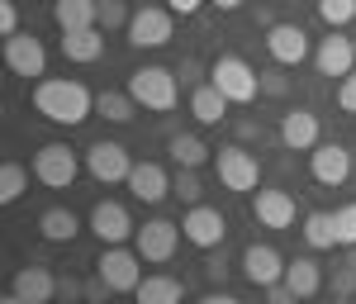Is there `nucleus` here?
Instances as JSON below:
<instances>
[{
	"mask_svg": "<svg viewBox=\"0 0 356 304\" xmlns=\"http://www.w3.org/2000/svg\"><path fill=\"white\" fill-rule=\"evenodd\" d=\"M33 110L43 114V119H53V124L76 129V124H86V119H90V110H95V95H90L81 81L48 77V81L33 86Z\"/></svg>",
	"mask_w": 356,
	"mask_h": 304,
	"instance_id": "nucleus-1",
	"label": "nucleus"
},
{
	"mask_svg": "<svg viewBox=\"0 0 356 304\" xmlns=\"http://www.w3.org/2000/svg\"><path fill=\"white\" fill-rule=\"evenodd\" d=\"M209 86L219 90L228 105H252L257 90H261V77L247 67L243 57H219V62L209 67Z\"/></svg>",
	"mask_w": 356,
	"mask_h": 304,
	"instance_id": "nucleus-2",
	"label": "nucleus"
},
{
	"mask_svg": "<svg viewBox=\"0 0 356 304\" xmlns=\"http://www.w3.org/2000/svg\"><path fill=\"white\" fill-rule=\"evenodd\" d=\"M129 95H134V105L143 110H176V100H181V90H176V77L166 72V67H138L134 77H129Z\"/></svg>",
	"mask_w": 356,
	"mask_h": 304,
	"instance_id": "nucleus-3",
	"label": "nucleus"
},
{
	"mask_svg": "<svg viewBox=\"0 0 356 304\" xmlns=\"http://www.w3.org/2000/svg\"><path fill=\"white\" fill-rule=\"evenodd\" d=\"M95 276L105 290H119V295H134L143 285V271H138V252H124V248H105L100 262H95Z\"/></svg>",
	"mask_w": 356,
	"mask_h": 304,
	"instance_id": "nucleus-4",
	"label": "nucleus"
},
{
	"mask_svg": "<svg viewBox=\"0 0 356 304\" xmlns=\"http://www.w3.org/2000/svg\"><path fill=\"white\" fill-rule=\"evenodd\" d=\"M181 238H186V233H181L176 223L147 219L134 233V252L143 257V262H171V257H176V248H181Z\"/></svg>",
	"mask_w": 356,
	"mask_h": 304,
	"instance_id": "nucleus-5",
	"label": "nucleus"
},
{
	"mask_svg": "<svg viewBox=\"0 0 356 304\" xmlns=\"http://www.w3.org/2000/svg\"><path fill=\"white\" fill-rule=\"evenodd\" d=\"M33 176L43 186H53V191H67L76 181V152L67 143H43L38 157H33Z\"/></svg>",
	"mask_w": 356,
	"mask_h": 304,
	"instance_id": "nucleus-6",
	"label": "nucleus"
},
{
	"mask_svg": "<svg viewBox=\"0 0 356 304\" xmlns=\"http://www.w3.org/2000/svg\"><path fill=\"white\" fill-rule=\"evenodd\" d=\"M181 233H186L191 248L209 252V248H219L223 238H228V219H223L219 209H209V205H195L191 214L181 219Z\"/></svg>",
	"mask_w": 356,
	"mask_h": 304,
	"instance_id": "nucleus-7",
	"label": "nucleus"
},
{
	"mask_svg": "<svg viewBox=\"0 0 356 304\" xmlns=\"http://www.w3.org/2000/svg\"><path fill=\"white\" fill-rule=\"evenodd\" d=\"M90 233L105 243V248H119L124 238H134L138 223L129 219V209L119 205V200H100L95 209H90Z\"/></svg>",
	"mask_w": 356,
	"mask_h": 304,
	"instance_id": "nucleus-8",
	"label": "nucleus"
},
{
	"mask_svg": "<svg viewBox=\"0 0 356 304\" xmlns=\"http://www.w3.org/2000/svg\"><path fill=\"white\" fill-rule=\"evenodd\" d=\"M309 176L318 181V186H342L347 176H352V152L342 147V143H318L314 152H309Z\"/></svg>",
	"mask_w": 356,
	"mask_h": 304,
	"instance_id": "nucleus-9",
	"label": "nucleus"
},
{
	"mask_svg": "<svg viewBox=\"0 0 356 304\" xmlns=\"http://www.w3.org/2000/svg\"><path fill=\"white\" fill-rule=\"evenodd\" d=\"M214 166H219L223 191H257V181H261L257 157H252V152H243V147H223L219 157H214Z\"/></svg>",
	"mask_w": 356,
	"mask_h": 304,
	"instance_id": "nucleus-10",
	"label": "nucleus"
},
{
	"mask_svg": "<svg viewBox=\"0 0 356 304\" xmlns=\"http://www.w3.org/2000/svg\"><path fill=\"white\" fill-rule=\"evenodd\" d=\"M86 171H90L95 181H105V186H110V181H129L134 162H129V152H124L119 143L100 138V143H90V147H86Z\"/></svg>",
	"mask_w": 356,
	"mask_h": 304,
	"instance_id": "nucleus-11",
	"label": "nucleus"
},
{
	"mask_svg": "<svg viewBox=\"0 0 356 304\" xmlns=\"http://www.w3.org/2000/svg\"><path fill=\"white\" fill-rule=\"evenodd\" d=\"M285 257L275 248H266V243H252V248L243 252V276L252 280V285H261V290H271V285H280L285 280Z\"/></svg>",
	"mask_w": 356,
	"mask_h": 304,
	"instance_id": "nucleus-12",
	"label": "nucleus"
},
{
	"mask_svg": "<svg viewBox=\"0 0 356 304\" xmlns=\"http://www.w3.org/2000/svg\"><path fill=\"white\" fill-rule=\"evenodd\" d=\"M166 38H171V10H157V5L134 10V19H129V43L134 48H162Z\"/></svg>",
	"mask_w": 356,
	"mask_h": 304,
	"instance_id": "nucleus-13",
	"label": "nucleus"
},
{
	"mask_svg": "<svg viewBox=\"0 0 356 304\" xmlns=\"http://www.w3.org/2000/svg\"><path fill=\"white\" fill-rule=\"evenodd\" d=\"M5 67L15 77H43L48 72V53H43V43L33 33H15V38H5Z\"/></svg>",
	"mask_w": 356,
	"mask_h": 304,
	"instance_id": "nucleus-14",
	"label": "nucleus"
},
{
	"mask_svg": "<svg viewBox=\"0 0 356 304\" xmlns=\"http://www.w3.org/2000/svg\"><path fill=\"white\" fill-rule=\"evenodd\" d=\"M266 53L280 67H300L304 57H309V33L300 24H271L266 29Z\"/></svg>",
	"mask_w": 356,
	"mask_h": 304,
	"instance_id": "nucleus-15",
	"label": "nucleus"
},
{
	"mask_svg": "<svg viewBox=\"0 0 356 304\" xmlns=\"http://www.w3.org/2000/svg\"><path fill=\"white\" fill-rule=\"evenodd\" d=\"M252 219L261 228H290L295 223V200L290 191H257L252 195Z\"/></svg>",
	"mask_w": 356,
	"mask_h": 304,
	"instance_id": "nucleus-16",
	"label": "nucleus"
},
{
	"mask_svg": "<svg viewBox=\"0 0 356 304\" xmlns=\"http://www.w3.org/2000/svg\"><path fill=\"white\" fill-rule=\"evenodd\" d=\"M314 62H318V72L323 77H352L356 72V43L352 38H337V33H328L323 43H318V53H314Z\"/></svg>",
	"mask_w": 356,
	"mask_h": 304,
	"instance_id": "nucleus-17",
	"label": "nucleus"
},
{
	"mask_svg": "<svg viewBox=\"0 0 356 304\" xmlns=\"http://www.w3.org/2000/svg\"><path fill=\"white\" fill-rule=\"evenodd\" d=\"M129 191H134V200H143V205H162L166 195H171V176H166L157 162H138L134 171H129Z\"/></svg>",
	"mask_w": 356,
	"mask_h": 304,
	"instance_id": "nucleus-18",
	"label": "nucleus"
},
{
	"mask_svg": "<svg viewBox=\"0 0 356 304\" xmlns=\"http://www.w3.org/2000/svg\"><path fill=\"white\" fill-rule=\"evenodd\" d=\"M280 143H285L290 152H314V147H318V119L309 110H290L280 119Z\"/></svg>",
	"mask_w": 356,
	"mask_h": 304,
	"instance_id": "nucleus-19",
	"label": "nucleus"
},
{
	"mask_svg": "<svg viewBox=\"0 0 356 304\" xmlns=\"http://www.w3.org/2000/svg\"><path fill=\"white\" fill-rule=\"evenodd\" d=\"M53 24L62 33H72V29H100V0H53Z\"/></svg>",
	"mask_w": 356,
	"mask_h": 304,
	"instance_id": "nucleus-20",
	"label": "nucleus"
},
{
	"mask_svg": "<svg viewBox=\"0 0 356 304\" xmlns=\"http://www.w3.org/2000/svg\"><path fill=\"white\" fill-rule=\"evenodd\" d=\"M10 290H15L19 300H29V304H48L57 295V280H53V271H48V266H19Z\"/></svg>",
	"mask_w": 356,
	"mask_h": 304,
	"instance_id": "nucleus-21",
	"label": "nucleus"
},
{
	"mask_svg": "<svg viewBox=\"0 0 356 304\" xmlns=\"http://www.w3.org/2000/svg\"><path fill=\"white\" fill-rule=\"evenodd\" d=\"M105 53V29H72L62 33V57L67 62H100Z\"/></svg>",
	"mask_w": 356,
	"mask_h": 304,
	"instance_id": "nucleus-22",
	"label": "nucleus"
},
{
	"mask_svg": "<svg viewBox=\"0 0 356 304\" xmlns=\"http://www.w3.org/2000/svg\"><path fill=\"white\" fill-rule=\"evenodd\" d=\"M285 285H290L300 300H314V295L323 290V271H318V262H314V257H295V262L285 266Z\"/></svg>",
	"mask_w": 356,
	"mask_h": 304,
	"instance_id": "nucleus-23",
	"label": "nucleus"
},
{
	"mask_svg": "<svg viewBox=\"0 0 356 304\" xmlns=\"http://www.w3.org/2000/svg\"><path fill=\"white\" fill-rule=\"evenodd\" d=\"M134 295H138V304H181L186 285L176 276H166V271H157V276H143V285H138Z\"/></svg>",
	"mask_w": 356,
	"mask_h": 304,
	"instance_id": "nucleus-24",
	"label": "nucleus"
},
{
	"mask_svg": "<svg viewBox=\"0 0 356 304\" xmlns=\"http://www.w3.org/2000/svg\"><path fill=\"white\" fill-rule=\"evenodd\" d=\"M166 152H171V162L181 166V171H200V166L209 162V147L195 138V134H176V138L166 143Z\"/></svg>",
	"mask_w": 356,
	"mask_h": 304,
	"instance_id": "nucleus-25",
	"label": "nucleus"
},
{
	"mask_svg": "<svg viewBox=\"0 0 356 304\" xmlns=\"http://www.w3.org/2000/svg\"><path fill=\"white\" fill-rule=\"evenodd\" d=\"M38 233H43L48 243H72V238L81 233V219H76L72 209H48V214L38 219Z\"/></svg>",
	"mask_w": 356,
	"mask_h": 304,
	"instance_id": "nucleus-26",
	"label": "nucleus"
},
{
	"mask_svg": "<svg viewBox=\"0 0 356 304\" xmlns=\"http://www.w3.org/2000/svg\"><path fill=\"white\" fill-rule=\"evenodd\" d=\"M191 114L200 119V124H219L223 114H228V100H223L214 86H200V90L191 95Z\"/></svg>",
	"mask_w": 356,
	"mask_h": 304,
	"instance_id": "nucleus-27",
	"label": "nucleus"
},
{
	"mask_svg": "<svg viewBox=\"0 0 356 304\" xmlns=\"http://www.w3.org/2000/svg\"><path fill=\"white\" fill-rule=\"evenodd\" d=\"M304 243L309 248H337V228H332V214H304Z\"/></svg>",
	"mask_w": 356,
	"mask_h": 304,
	"instance_id": "nucleus-28",
	"label": "nucleus"
},
{
	"mask_svg": "<svg viewBox=\"0 0 356 304\" xmlns=\"http://www.w3.org/2000/svg\"><path fill=\"white\" fill-rule=\"evenodd\" d=\"M95 110L105 114L110 124H129V119H134V95H119V90H100V95H95Z\"/></svg>",
	"mask_w": 356,
	"mask_h": 304,
	"instance_id": "nucleus-29",
	"label": "nucleus"
},
{
	"mask_svg": "<svg viewBox=\"0 0 356 304\" xmlns=\"http://www.w3.org/2000/svg\"><path fill=\"white\" fill-rule=\"evenodd\" d=\"M24 191H29V171L19 162H5V166H0V200H5V205H15Z\"/></svg>",
	"mask_w": 356,
	"mask_h": 304,
	"instance_id": "nucleus-30",
	"label": "nucleus"
},
{
	"mask_svg": "<svg viewBox=\"0 0 356 304\" xmlns=\"http://www.w3.org/2000/svg\"><path fill=\"white\" fill-rule=\"evenodd\" d=\"M318 19L328 29H342L356 19V0H318Z\"/></svg>",
	"mask_w": 356,
	"mask_h": 304,
	"instance_id": "nucleus-31",
	"label": "nucleus"
},
{
	"mask_svg": "<svg viewBox=\"0 0 356 304\" xmlns=\"http://www.w3.org/2000/svg\"><path fill=\"white\" fill-rule=\"evenodd\" d=\"M129 0H100V29L114 33V29H129Z\"/></svg>",
	"mask_w": 356,
	"mask_h": 304,
	"instance_id": "nucleus-32",
	"label": "nucleus"
},
{
	"mask_svg": "<svg viewBox=\"0 0 356 304\" xmlns=\"http://www.w3.org/2000/svg\"><path fill=\"white\" fill-rule=\"evenodd\" d=\"M332 228H337V248H356V205H342L332 214Z\"/></svg>",
	"mask_w": 356,
	"mask_h": 304,
	"instance_id": "nucleus-33",
	"label": "nucleus"
},
{
	"mask_svg": "<svg viewBox=\"0 0 356 304\" xmlns=\"http://www.w3.org/2000/svg\"><path fill=\"white\" fill-rule=\"evenodd\" d=\"M171 191H176V200H186V205H200V195H204V186H200V176H195V171H181V176H176V181H171Z\"/></svg>",
	"mask_w": 356,
	"mask_h": 304,
	"instance_id": "nucleus-34",
	"label": "nucleus"
},
{
	"mask_svg": "<svg viewBox=\"0 0 356 304\" xmlns=\"http://www.w3.org/2000/svg\"><path fill=\"white\" fill-rule=\"evenodd\" d=\"M337 105H342L347 114H356V72H352L342 86H337Z\"/></svg>",
	"mask_w": 356,
	"mask_h": 304,
	"instance_id": "nucleus-35",
	"label": "nucleus"
},
{
	"mask_svg": "<svg viewBox=\"0 0 356 304\" xmlns=\"http://www.w3.org/2000/svg\"><path fill=\"white\" fill-rule=\"evenodd\" d=\"M0 29H5V38H15V33H19V10H15L10 0L0 5Z\"/></svg>",
	"mask_w": 356,
	"mask_h": 304,
	"instance_id": "nucleus-36",
	"label": "nucleus"
},
{
	"mask_svg": "<svg viewBox=\"0 0 356 304\" xmlns=\"http://www.w3.org/2000/svg\"><path fill=\"white\" fill-rule=\"evenodd\" d=\"M300 300V295H295V290H290V285H285V280H280V285H271V290H266V304H295Z\"/></svg>",
	"mask_w": 356,
	"mask_h": 304,
	"instance_id": "nucleus-37",
	"label": "nucleus"
},
{
	"mask_svg": "<svg viewBox=\"0 0 356 304\" xmlns=\"http://www.w3.org/2000/svg\"><path fill=\"white\" fill-rule=\"evenodd\" d=\"M261 90H266V95H285V77H280V72H266V77H261Z\"/></svg>",
	"mask_w": 356,
	"mask_h": 304,
	"instance_id": "nucleus-38",
	"label": "nucleus"
},
{
	"mask_svg": "<svg viewBox=\"0 0 356 304\" xmlns=\"http://www.w3.org/2000/svg\"><path fill=\"white\" fill-rule=\"evenodd\" d=\"M200 5H204V0H166V10H171V15H195Z\"/></svg>",
	"mask_w": 356,
	"mask_h": 304,
	"instance_id": "nucleus-39",
	"label": "nucleus"
},
{
	"mask_svg": "<svg viewBox=\"0 0 356 304\" xmlns=\"http://www.w3.org/2000/svg\"><path fill=\"white\" fill-rule=\"evenodd\" d=\"M204 276H209V280H223V276H228V266H223V262H204Z\"/></svg>",
	"mask_w": 356,
	"mask_h": 304,
	"instance_id": "nucleus-40",
	"label": "nucleus"
},
{
	"mask_svg": "<svg viewBox=\"0 0 356 304\" xmlns=\"http://www.w3.org/2000/svg\"><path fill=\"white\" fill-rule=\"evenodd\" d=\"M247 0H214V10H223V15H233V10H243Z\"/></svg>",
	"mask_w": 356,
	"mask_h": 304,
	"instance_id": "nucleus-41",
	"label": "nucleus"
},
{
	"mask_svg": "<svg viewBox=\"0 0 356 304\" xmlns=\"http://www.w3.org/2000/svg\"><path fill=\"white\" fill-rule=\"evenodd\" d=\"M200 304H243V300H233V295H223V290H219V295H204Z\"/></svg>",
	"mask_w": 356,
	"mask_h": 304,
	"instance_id": "nucleus-42",
	"label": "nucleus"
},
{
	"mask_svg": "<svg viewBox=\"0 0 356 304\" xmlns=\"http://www.w3.org/2000/svg\"><path fill=\"white\" fill-rule=\"evenodd\" d=\"M0 304H29V300H19V295H15V290H10V295H5V300Z\"/></svg>",
	"mask_w": 356,
	"mask_h": 304,
	"instance_id": "nucleus-43",
	"label": "nucleus"
},
{
	"mask_svg": "<svg viewBox=\"0 0 356 304\" xmlns=\"http://www.w3.org/2000/svg\"><path fill=\"white\" fill-rule=\"evenodd\" d=\"M129 5H138V10H143V5H152V0H129Z\"/></svg>",
	"mask_w": 356,
	"mask_h": 304,
	"instance_id": "nucleus-44",
	"label": "nucleus"
},
{
	"mask_svg": "<svg viewBox=\"0 0 356 304\" xmlns=\"http://www.w3.org/2000/svg\"><path fill=\"white\" fill-rule=\"evenodd\" d=\"M352 43H356V38H352Z\"/></svg>",
	"mask_w": 356,
	"mask_h": 304,
	"instance_id": "nucleus-45",
	"label": "nucleus"
}]
</instances>
